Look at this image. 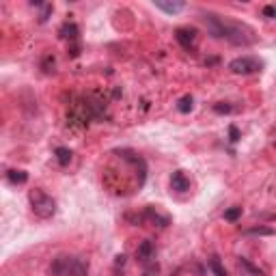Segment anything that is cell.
Wrapping results in <instances>:
<instances>
[{"instance_id":"6da1fadb","label":"cell","mask_w":276,"mask_h":276,"mask_svg":"<svg viewBox=\"0 0 276 276\" xmlns=\"http://www.w3.org/2000/svg\"><path fill=\"white\" fill-rule=\"evenodd\" d=\"M203 22L207 24L209 32L218 39H225V41L233 43V45H253L257 41V35L251 26L235 22V19L216 15V13H205L203 15Z\"/></svg>"},{"instance_id":"7a4b0ae2","label":"cell","mask_w":276,"mask_h":276,"mask_svg":"<svg viewBox=\"0 0 276 276\" xmlns=\"http://www.w3.org/2000/svg\"><path fill=\"white\" fill-rule=\"evenodd\" d=\"M28 199H30L32 212H35V216H39V218L48 220V218H52V216L56 214V201L52 199L50 194H45L43 190H39V188L30 190Z\"/></svg>"},{"instance_id":"3957f363","label":"cell","mask_w":276,"mask_h":276,"mask_svg":"<svg viewBox=\"0 0 276 276\" xmlns=\"http://www.w3.org/2000/svg\"><path fill=\"white\" fill-rule=\"evenodd\" d=\"M229 69H231L233 74L246 76V74H255V71H259L261 63L257 61V58H251V56H240V58H235V61L229 63Z\"/></svg>"},{"instance_id":"277c9868","label":"cell","mask_w":276,"mask_h":276,"mask_svg":"<svg viewBox=\"0 0 276 276\" xmlns=\"http://www.w3.org/2000/svg\"><path fill=\"white\" fill-rule=\"evenodd\" d=\"M170 188L177 190V192H186V190H190V179L186 177L183 170H175L173 173V177H170Z\"/></svg>"},{"instance_id":"5b68a950","label":"cell","mask_w":276,"mask_h":276,"mask_svg":"<svg viewBox=\"0 0 276 276\" xmlns=\"http://www.w3.org/2000/svg\"><path fill=\"white\" fill-rule=\"evenodd\" d=\"M155 6L157 9H162L164 13H168V15H175V13L183 11V2H179V0H173V2H168V0H155Z\"/></svg>"},{"instance_id":"8992f818","label":"cell","mask_w":276,"mask_h":276,"mask_svg":"<svg viewBox=\"0 0 276 276\" xmlns=\"http://www.w3.org/2000/svg\"><path fill=\"white\" fill-rule=\"evenodd\" d=\"M136 257L140 261H149L151 257H153V244H151V242H142L136 251Z\"/></svg>"},{"instance_id":"52a82bcc","label":"cell","mask_w":276,"mask_h":276,"mask_svg":"<svg viewBox=\"0 0 276 276\" xmlns=\"http://www.w3.org/2000/svg\"><path fill=\"white\" fill-rule=\"evenodd\" d=\"M56 160L61 166H67V164L71 162V151L69 149H65V147H58L56 149Z\"/></svg>"},{"instance_id":"ba28073f","label":"cell","mask_w":276,"mask_h":276,"mask_svg":"<svg viewBox=\"0 0 276 276\" xmlns=\"http://www.w3.org/2000/svg\"><path fill=\"white\" fill-rule=\"evenodd\" d=\"M177 108H179V113H183V115L190 113V110H192V97H190V95L181 97V100H179V106H177Z\"/></svg>"},{"instance_id":"9c48e42d","label":"cell","mask_w":276,"mask_h":276,"mask_svg":"<svg viewBox=\"0 0 276 276\" xmlns=\"http://www.w3.org/2000/svg\"><path fill=\"white\" fill-rule=\"evenodd\" d=\"M9 179H11L13 183H24L26 179H28V175H26L24 170H11V173H9Z\"/></svg>"},{"instance_id":"30bf717a","label":"cell","mask_w":276,"mask_h":276,"mask_svg":"<svg viewBox=\"0 0 276 276\" xmlns=\"http://www.w3.org/2000/svg\"><path fill=\"white\" fill-rule=\"evenodd\" d=\"M209 266H212V270L216 272V276H227V272H225V268L220 266V261H218V257H212L209 259Z\"/></svg>"},{"instance_id":"8fae6325","label":"cell","mask_w":276,"mask_h":276,"mask_svg":"<svg viewBox=\"0 0 276 276\" xmlns=\"http://www.w3.org/2000/svg\"><path fill=\"white\" fill-rule=\"evenodd\" d=\"M240 216H242V207H231V209H229V212H225V220H238L240 218Z\"/></svg>"},{"instance_id":"7c38bea8","label":"cell","mask_w":276,"mask_h":276,"mask_svg":"<svg viewBox=\"0 0 276 276\" xmlns=\"http://www.w3.org/2000/svg\"><path fill=\"white\" fill-rule=\"evenodd\" d=\"M251 233H261V235H272L274 231L268 227H257V229H251Z\"/></svg>"},{"instance_id":"4fadbf2b","label":"cell","mask_w":276,"mask_h":276,"mask_svg":"<svg viewBox=\"0 0 276 276\" xmlns=\"http://www.w3.org/2000/svg\"><path fill=\"white\" fill-rule=\"evenodd\" d=\"M214 110H216V113H231V106H229V104H225V106L218 104V106H214Z\"/></svg>"},{"instance_id":"5bb4252c","label":"cell","mask_w":276,"mask_h":276,"mask_svg":"<svg viewBox=\"0 0 276 276\" xmlns=\"http://www.w3.org/2000/svg\"><path fill=\"white\" fill-rule=\"evenodd\" d=\"M231 140H238V128L231 126Z\"/></svg>"},{"instance_id":"9a60e30c","label":"cell","mask_w":276,"mask_h":276,"mask_svg":"<svg viewBox=\"0 0 276 276\" xmlns=\"http://www.w3.org/2000/svg\"><path fill=\"white\" fill-rule=\"evenodd\" d=\"M274 15H276V9H274Z\"/></svg>"}]
</instances>
